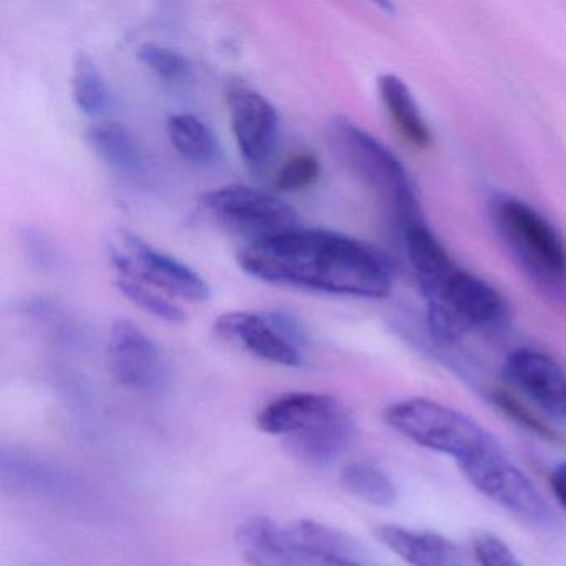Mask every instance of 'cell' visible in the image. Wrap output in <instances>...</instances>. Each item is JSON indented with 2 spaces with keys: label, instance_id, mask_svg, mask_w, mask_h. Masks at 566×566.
Returning a JSON list of instances; mask_svg holds the SVG:
<instances>
[{
  "label": "cell",
  "instance_id": "obj_1",
  "mask_svg": "<svg viewBox=\"0 0 566 566\" xmlns=\"http://www.w3.org/2000/svg\"><path fill=\"white\" fill-rule=\"evenodd\" d=\"M237 261L244 273L264 283L364 300L389 296L396 280L382 251L323 228H294L250 241L238 251Z\"/></svg>",
  "mask_w": 566,
  "mask_h": 566
},
{
  "label": "cell",
  "instance_id": "obj_2",
  "mask_svg": "<svg viewBox=\"0 0 566 566\" xmlns=\"http://www.w3.org/2000/svg\"><path fill=\"white\" fill-rule=\"evenodd\" d=\"M256 426L268 436L281 437L291 455L314 467L339 459L356 433L349 409L336 397L316 392L276 397L260 410Z\"/></svg>",
  "mask_w": 566,
  "mask_h": 566
},
{
  "label": "cell",
  "instance_id": "obj_3",
  "mask_svg": "<svg viewBox=\"0 0 566 566\" xmlns=\"http://www.w3.org/2000/svg\"><path fill=\"white\" fill-rule=\"evenodd\" d=\"M490 218L523 274L546 296L566 306V243L548 218L510 195L492 198Z\"/></svg>",
  "mask_w": 566,
  "mask_h": 566
},
{
  "label": "cell",
  "instance_id": "obj_4",
  "mask_svg": "<svg viewBox=\"0 0 566 566\" xmlns=\"http://www.w3.org/2000/svg\"><path fill=\"white\" fill-rule=\"evenodd\" d=\"M422 296L430 334L442 346L470 334L499 333L510 323V307L502 294L459 264Z\"/></svg>",
  "mask_w": 566,
  "mask_h": 566
},
{
  "label": "cell",
  "instance_id": "obj_5",
  "mask_svg": "<svg viewBox=\"0 0 566 566\" xmlns=\"http://www.w3.org/2000/svg\"><path fill=\"white\" fill-rule=\"evenodd\" d=\"M329 134L340 158L379 195L396 217L400 230L423 221L416 185L394 151L347 118H336L331 124Z\"/></svg>",
  "mask_w": 566,
  "mask_h": 566
},
{
  "label": "cell",
  "instance_id": "obj_6",
  "mask_svg": "<svg viewBox=\"0 0 566 566\" xmlns=\"http://www.w3.org/2000/svg\"><path fill=\"white\" fill-rule=\"evenodd\" d=\"M384 420L410 442L452 457L457 462L495 443V439L453 407L413 397L387 407Z\"/></svg>",
  "mask_w": 566,
  "mask_h": 566
},
{
  "label": "cell",
  "instance_id": "obj_7",
  "mask_svg": "<svg viewBox=\"0 0 566 566\" xmlns=\"http://www.w3.org/2000/svg\"><path fill=\"white\" fill-rule=\"evenodd\" d=\"M457 465L473 489L523 522L536 526H549L555 522L545 496L532 479L500 450L499 443L460 460Z\"/></svg>",
  "mask_w": 566,
  "mask_h": 566
},
{
  "label": "cell",
  "instance_id": "obj_8",
  "mask_svg": "<svg viewBox=\"0 0 566 566\" xmlns=\"http://www.w3.org/2000/svg\"><path fill=\"white\" fill-rule=\"evenodd\" d=\"M200 208L218 227L250 241L276 237L300 228L296 210L274 195L244 185L201 195Z\"/></svg>",
  "mask_w": 566,
  "mask_h": 566
},
{
  "label": "cell",
  "instance_id": "obj_9",
  "mask_svg": "<svg viewBox=\"0 0 566 566\" xmlns=\"http://www.w3.org/2000/svg\"><path fill=\"white\" fill-rule=\"evenodd\" d=\"M111 263L117 276L130 277L171 296L193 303L210 300V286L201 274L130 231H118L111 241Z\"/></svg>",
  "mask_w": 566,
  "mask_h": 566
},
{
  "label": "cell",
  "instance_id": "obj_10",
  "mask_svg": "<svg viewBox=\"0 0 566 566\" xmlns=\"http://www.w3.org/2000/svg\"><path fill=\"white\" fill-rule=\"evenodd\" d=\"M506 382L556 426L566 429V370L558 360L532 347H520L503 364Z\"/></svg>",
  "mask_w": 566,
  "mask_h": 566
},
{
  "label": "cell",
  "instance_id": "obj_11",
  "mask_svg": "<svg viewBox=\"0 0 566 566\" xmlns=\"http://www.w3.org/2000/svg\"><path fill=\"white\" fill-rule=\"evenodd\" d=\"M231 130L238 151L251 171H261L276 151L280 115L274 105L251 88H233L228 94Z\"/></svg>",
  "mask_w": 566,
  "mask_h": 566
},
{
  "label": "cell",
  "instance_id": "obj_12",
  "mask_svg": "<svg viewBox=\"0 0 566 566\" xmlns=\"http://www.w3.org/2000/svg\"><path fill=\"white\" fill-rule=\"evenodd\" d=\"M108 367L118 384L138 392L158 389L167 367L157 344L128 319L114 323L108 336Z\"/></svg>",
  "mask_w": 566,
  "mask_h": 566
},
{
  "label": "cell",
  "instance_id": "obj_13",
  "mask_svg": "<svg viewBox=\"0 0 566 566\" xmlns=\"http://www.w3.org/2000/svg\"><path fill=\"white\" fill-rule=\"evenodd\" d=\"M214 331L221 339L258 359L284 367H300L303 364L301 349L293 346L264 313L231 311L221 314L214 323Z\"/></svg>",
  "mask_w": 566,
  "mask_h": 566
},
{
  "label": "cell",
  "instance_id": "obj_14",
  "mask_svg": "<svg viewBox=\"0 0 566 566\" xmlns=\"http://www.w3.org/2000/svg\"><path fill=\"white\" fill-rule=\"evenodd\" d=\"M234 543L250 566H311L313 556L291 542L284 526L264 515H254L238 525Z\"/></svg>",
  "mask_w": 566,
  "mask_h": 566
},
{
  "label": "cell",
  "instance_id": "obj_15",
  "mask_svg": "<svg viewBox=\"0 0 566 566\" xmlns=\"http://www.w3.org/2000/svg\"><path fill=\"white\" fill-rule=\"evenodd\" d=\"M376 538L409 566H470L462 548L436 532L380 525Z\"/></svg>",
  "mask_w": 566,
  "mask_h": 566
},
{
  "label": "cell",
  "instance_id": "obj_16",
  "mask_svg": "<svg viewBox=\"0 0 566 566\" xmlns=\"http://www.w3.org/2000/svg\"><path fill=\"white\" fill-rule=\"evenodd\" d=\"M377 91L397 134L412 147L429 148L432 134L409 85L397 75L386 74L377 78Z\"/></svg>",
  "mask_w": 566,
  "mask_h": 566
},
{
  "label": "cell",
  "instance_id": "obj_17",
  "mask_svg": "<svg viewBox=\"0 0 566 566\" xmlns=\"http://www.w3.org/2000/svg\"><path fill=\"white\" fill-rule=\"evenodd\" d=\"M88 145L107 167L127 177L145 174L147 161L137 138L118 122L105 120L92 125L87 132Z\"/></svg>",
  "mask_w": 566,
  "mask_h": 566
},
{
  "label": "cell",
  "instance_id": "obj_18",
  "mask_svg": "<svg viewBox=\"0 0 566 566\" xmlns=\"http://www.w3.org/2000/svg\"><path fill=\"white\" fill-rule=\"evenodd\" d=\"M167 134L175 150L191 164L211 165L220 158L217 135L195 115H170L167 120Z\"/></svg>",
  "mask_w": 566,
  "mask_h": 566
},
{
  "label": "cell",
  "instance_id": "obj_19",
  "mask_svg": "<svg viewBox=\"0 0 566 566\" xmlns=\"http://www.w3.org/2000/svg\"><path fill=\"white\" fill-rule=\"evenodd\" d=\"M339 483L349 495L367 505L387 509L397 502V489L392 479L373 463H347L340 470Z\"/></svg>",
  "mask_w": 566,
  "mask_h": 566
},
{
  "label": "cell",
  "instance_id": "obj_20",
  "mask_svg": "<svg viewBox=\"0 0 566 566\" xmlns=\"http://www.w3.org/2000/svg\"><path fill=\"white\" fill-rule=\"evenodd\" d=\"M72 97L78 111L88 117L104 114L111 105V91L92 57L78 52L72 65Z\"/></svg>",
  "mask_w": 566,
  "mask_h": 566
},
{
  "label": "cell",
  "instance_id": "obj_21",
  "mask_svg": "<svg viewBox=\"0 0 566 566\" xmlns=\"http://www.w3.org/2000/svg\"><path fill=\"white\" fill-rule=\"evenodd\" d=\"M293 545L307 555L349 556L353 543L343 533L313 520H294L284 525Z\"/></svg>",
  "mask_w": 566,
  "mask_h": 566
},
{
  "label": "cell",
  "instance_id": "obj_22",
  "mask_svg": "<svg viewBox=\"0 0 566 566\" xmlns=\"http://www.w3.org/2000/svg\"><path fill=\"white\" fill-rule=\"evenodd\" d=\"M115 286L144 313L168 324L187 323V313L180 306H177L174 301L168 300L164 294L155 293L147 284L138 283V281L130 280V277L117 276L115 277Z\"/></svg>",
  "mask_w": 566,
  "mask_h": 566
},
{
  "label": "cell",
  "instance_id": "obj_23",
  "mask_svg": "<svg viewBox=\"0 0 566 566\" xmlns=\"http://www.w3.org/2000/svg\"><path fill=\"white\" fill-rule=\"evenodd\" d=\"M137 57L148 71L168 82L181 81L190 74V62L181 52L165 45L142 44L137 49Z\"/></svg>",
  "mask_w": 566,
  "mask_h": 566
},
{
  "label": "cell",
  "instance_id": "obj_24",
  "mask_svg": "<svg viewBox=\"0 0 566 566\" xmlns=\"http://www.w3.org/2000/svg\"><path fill=\"white\" fill-rule=\"evenodd\" d=\"M319 158L311 151H301L293 155L283 167L277 171L276 188L284 193H294V191H303L313 187L321 177Z\"/></svg>",
  "mask_w": 566,
  "mask_h": 566
},
{
  "label": "cell",
  "instance_id": "obj_25",
  "mask_svg": "<svg viewBox=\"0 0 566 566\" xmlns=\"http://www.w3.org/2000/svg\"><path fill=\"white\" fill-rule=\"evenodd\" d=\"M492 403L503 416L518 423L522 429H526L528 432L548 440V442H562V436L553 427H549L545 420L539 419L522 400L516 399L515 396L506 392V390H495L492 394Z\"/></svg>",
  "mask_w": 566,
  "mask_h": 566
},
{
  "label": "cell",
  "instance_id": "obj_26",
  "mask_svg": "<svg viewBox=\"0 0 566 566\" xmlns=\"http://www.w3.org/2000/svg\"><path fill=\"white\" fill-rule=\"evenodd\" d=\"M473 556L479 566H525L500 536L489 532L473 539Z\"/></svg>",
  "mask_w": 566,
  "mask_h": 566
},
{
  "label": "cell",
  "instance_id": "obj_27",
  "mask_svg": "<svg viewBox=\"0 0 566 566\" xmlns=\"http://www.w3.org/2000/svg\"><path fill=\"white\" fill-rule=\"evenodd\" d=\"M263 313L271 321V324L297 349H301L306 344V329H304L303 323L296 316L281 310L263 311Z\"/></svg>",
  "mask_w": 566,
  "mask_h": 566
},
{
  "label": "cell",
  "instance_id": "obj_28",
  "mask_svg": "<svg viewBox=\"0 0 566 566\" xmlns=\"http://www.w3.org/2000/svg\"><path fill=\"white\" fill-rule=\"evenodd\" d=\"M549 485H552L553 495L558 500L559 505L566 510V462L553 467L549 473Z\"/></svg>",
  "mask_w": 566,
  "mask_h": 566
},
{
  "label": "cell",
  "instance_id": "obj_29",
  "mask_svg": "<svg viewBox=\"0 0 566 566\" xmlns=\"http://www.w3.org/2000/svg\"><path fill=\"white\" fill-rule=\"evenodd\" d=\"M311 566H363L350 559L349 556L316 555L313 556Z\"/></svg>",
  "mask_w": 566,
  "mask_h": 566
}]
</instances>
